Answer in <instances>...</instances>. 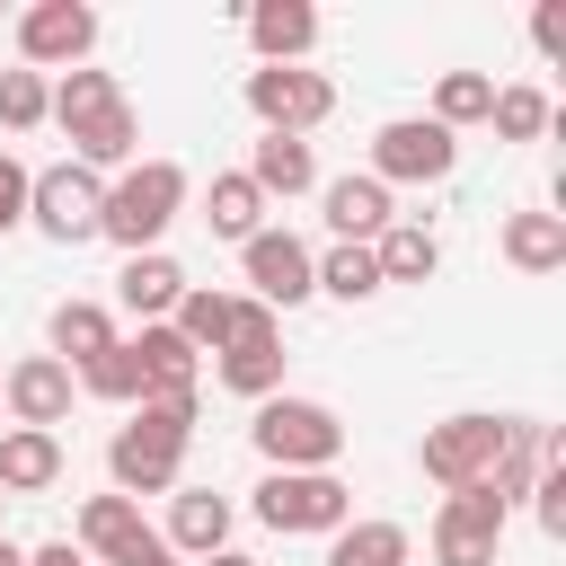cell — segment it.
<instances>
[{
  "label": "cell",
  "mask_w": 566,
  "mask_h": 566,
  "mask_svg": "<svg viewBox=\"0 0 566 566\" xmlns=\"http://www.w3.org/2000/svg\"><path fill=\"white\" fill-rule=\"evenodd\" d=\"M221 389L230 398H256V407L283 389V327H274L265 301H239V327L221 345Z\"/></svg>",
  "instance_id": "cell-10"
},
{
  "label": "cell",
  "mask_w": 566,
  "mask_h": 566,
  "mask_svg": "<svg viewBox=\"0 0 566 566\" xmlns=\"http://www.w3.org/2000/svg\"><path fill=\"white\" fill-rule=\"evenodd\" d=\"M239 18H248L256 62H301V53L318 44V9H310V0H248Z\"/></svg>",
  "instance_id": "cell-16"
},
{
  "label": "cell",
  "mask_w": 566,
  "mask_h": 566,
  "mask_svg": "<svg viewBox=\"0 0 566 566\" xmlns=\"http://www.w3.org/2000/svg\"><path fill=\"white\" fill-rule=\"evenodd\" d=\"M115 301H124L142 327H159V318L186 301V265H177V256H159V248H142V256H124V274H115Z\"/></svg>",
  "instance_id": "cell-17"
},
{
  "label": "cell",
  "mask_w": 566,
  "mask_h": 566,
  "mask_svg": "<svg viewBox=\"0 0 566 566\" xmlns=\"http://www.w3.org/2000/svg\"><path fill=\"white\" fill-rule=\"evenodd\" d=\"M168 548H177V557H212V548H230V495H212V486H177V495H168Z\"/></svg>",
  "instance_id": "cell-19"
},
{
  "label": "cell",
  "mask_w": 566,
  "mask_h": 566,
  "mask_svg": "<svg viewBox=\"0 0 566 566\" xmlns=\"http://www.w3.org/2000/svg\"><path fill=\"white\" fill-rule=\"evenodd\" d=\"M239 256H248V283H256L248 301H265V310H292V301H310V248H301L292 230H256Z\"/></svg>",
  "instance_id": "cell-14"
},
{
  "label": "cell",
  "mask_w": 566,
  "mask_h": 566,
  "mask_svg": "<svg viewBox=\"0 0 566 566\" xmlns=\"http://www.w3.org/2000/svg\"><path fill=\"white\" fill-rule=\"evenodd\" d=\"M195 354H221L230 345V327H239V292H212V283H186V301H177V318H168Z\"/></svg>",
  "instance_id": "cell-26"
},
{
  "label": "cell",
  "mask_w": 566,
  "mask_h": 566,
  "mask_svg": "<svg viewBox=\"0 0 566 566\" xmlns=\"http://www.w3.org/2000/svg\"><path fill=\"white\" fill-rule=\"evenodd\" d=\"M115 566H177V548H168V539H159V531H150V539H133V548H124V557H115Z\"/></svg>",
  "instance_id": "cell-37"
},
{
  "label": "cell",
  "mask_w": 566,
  "mask_h": 566,
  "mask_svg": "<svg viewBox=\"0 0 566 566\" xmlns=\"http://www.w3.org/2000/svg\"><path fill=\"white\" fill-rule=\"evenodd\" d=\"M504 256H513V274H557L566 265V212H513Z\"/></svg>",
  "instance_id": "cell-25"
},
{
  "label": "cell",
  "mask_w": 566,
  "mask_h": 566,
  "mask_svg": "<svg viewBox=\"0 0 566 566\" xmlns=\"http://www.w3.org/2000/svg\"><path fill=\"white\" fill-rule=\"evenodd\" d=\"M531 495H539V531L566 539V460H548V469L531 478Z\"/></svg>",
  "instance_id": "cell-34"
},
{
  "label": "cell",
  "mask_w": 566,
  "mask_h": 566,
  "mask_svg": "<svg viewBox=\"0 0 566 566\" xmlns=\"http://www.w3.org/2000/svg\"><path fill=\"white\" fill-rule=\"evenodd\" d=\"M318 203H327V230H336V248H371V239L398 221L380 177H327V186H318Z\"/></svg>",
  "instance_id": "cell-15"
},
{
  "label": "cell",
  "mask_w": 566,
  "mask_h": 566,
  "mask_svg": "<svg viewBox=\"0 0 566 566\" xmlns=\"http://www.w3.org/2000/svg\"><path fill=\"white\" fill-rule=\"evenodd\" d=\"M80 389H88V398H115V407H142V354H133V336H115V345L80 371Z\"/></svg>",
  "instance_id": "cell-31"
},
{
  "label": "cell",
  "mask_w": 566,
  "mask_h": 566,
  "mask_svg": "<svg viewBox=\"0 0 566 566\" xmlns=\"http://www.w3.org/2000/svg\"><path fill=\"white\" fill-rule=\"evenodd\" d=\"M239 177H248V186L274 203V195H310V186H318V159H310V142H292V133H265V142L248 150V168H239Z\"/></svg>",
  "instance_id": "cell-21"
},
{
  "label": "cell",
  "mask_w": 566,
  "mask_h": 566,
  "mask_svg": "<svg viewBox=\"0 0 566 566\" xmlns=\"http://www.w3.org/2000/svg\"><path fill=\"white\" fill-rule=\"evenodd\" d=\"M371 265H380V292H389V283H424V274L442 265V239H433L424 221H389V230L371 239Z\"/></svg>",
  "instance_id": "cell-24"
},
{
  "label": "cell",
  "mask_w": 566,
  "mask_h": 566,
  "mask_svg": "<svg viewBox=\"0 0 566 566\" xmlns=\"http://www.w3.org/2000/svg\"><path fill=\"white\" fill-rule=\"evenodd\" d=\"M27 186H35V168L0 150V230H18V221H27Z\"/></svg>",
  "instance_id": "cell-35"
},
{
  "label": "cell",
  "mask_w": 566,
  "mask_h": 566,
  "mask_svg": "<svg viewBox=\"0 0 566 566\" xmlns=\"http://www.w3.org/2000/svg\"><path fill=\"white\" fill-rule=\"evenodd\" d=\"M327 566H407V522H345V531H327Z\"/></svg>",
  "instance_id": "cell-28"
},
{
  "label": "cell",
  "mask_w": 566,
  "mask_h": 566,
  "mask_svg": "<svg viewBox=\"0 0 566 566\" xmlns=\"http://www.w3.org/2000/svg\"><path fill=\"white\" fill-rule=\"evenodd\" d=\"M186 442H195V398H142L133 424L106 442V469H115V495H177V469H186Z\"/></svg>",
  "instance_id": "cell-1"
},
{
  "label": "cell",
  "mask_w": 566,
  "mask_h": 566,
  "mask_svg": "<svg viewBox=\"0 0 566 566\" xmlns=\"http://www.w3.org/2000/svg\"><path fill=\"white\" fill-rule=\"evenodd\" d=\"M504 433H513V416H442V424H424V442H416V469L433 478V486H486V469L504 460Z\"/></svg>",
  "instance_id": "cell-6"
},
{
  "label": "cell",
  "mask_w": 566,
  "mask_h": 566,
  "mask_svg": "<svg viewBox=\"0 0 566 566\" xmlns=\"http://www.w3.org/2000/svg\"><path fill=\"white\" fill-rule=\"evenodd\" d=\"M186 212V168L177 159H142V168H124L115 186H106V212H97V239H115L124 256H142V248H159V230Z\"/></svg>",
  "instance_id": "cell-3"
},
{
  "label": "cell",
  "mask_w": 566,
  "mask_h": 566,
  "mask_svg": "<svg viewBox=\"0 0 566 566\" xmlns=\"http://www.w3.org/2000/svg\"><path fill=\"white\" fill-rule=\"evenodd\" d=\"M504 522H513V513H504L486 486H451L442 513H433V557H442V566H495Z\"/></svg>",
  "instance_id": "cell-11"
},
{
  "label": "cell",
  "mask_w": 566,
  "mask_h": 566,
  "mask_svg": "<svg viewBox=\"0 0 566 566\" xmlns=\"http://www.w3.org/2000/svg\"><path fill=\"white\" fill-rule=\"evenodd\" d=\"M97 212H106V177H97V168H80V159L35 168V186H27V221H35L53 248L97 239Z\"/></svg>",
  "instance_id": "cell-8"
},
{
  "label": "cell",
  "mask_w": 566,
  "mask_h": 566,
  "mask_svg": "<svg viewBox=\"0 0 566 566\" xmlns=\"http://www.w3.org/2000/svg\"><path fill=\"white\" fill-rule=\"evenodd\" d=\"M0 398H9V424H35V433H53V424L71 416V398H80V380H71V363H53V354H27V363H9V371H0Z\"/></svg>",
  "instance_id": "cell-13"
},
{
  "label": "cell",
  "mask_w": 566,
  "mask_h": 566,
  "mask_svg": "<svg viewBox=\"0 0 566 566\" xmlns=\"http://www.w3.org/2000/svg\"><path fill=\"white\" fill-rule=\"evenodd\" d=\"M203 566H256V557H248V548H212Z\"/></svg>",
  "instance_id": "cell-39"
},
{
  "label": "cell",
  "mask_w": 566,
  "mask_h": 566,
  "mask_svg": "<svg viewBox=\"0 0 566 566\" xmlns=\"http://www.w3.org/2000/svg\"><path fill=\"white\" fill-rule=\"evenodd\" d=\"M44 336H53V363H80V371H88V363L115 345V318H106L97 301H62V310L44 318Z\"/></svg>",
  "instance_id": "cell-27"
},
{
  "label": "cell",
  "mask_w": 566,
  "mask_h": 566,
  "mask_svg": "<svg viewBox=\"0 0 566 566\" xmlns=\"http://www.w3.org/2000/svg\"><path fill=\"white\" fill-rule=\"evenodd\" d=\"M256 522L265 531H345L354 522V486L336 478V469H265V486H256Z\"/></svg>",
  "instance_id": "cell-5"
},
{
  "label": "cell",
  "mask_w": 566,
  "mask_h": 566,
  "mask_svg": "<svg viewBox=\"0 0 566 566\" xmlns=\"http://www.w3.org/2000/svg\"><path fill=\"white\" fill-rule=\"evenodd\" d=\"M0 566H27V548H18V539H9V531H0Z\"/></svg>",
  "instance_id": "cell-40"
},
{
  "label": "cell",
  "mask_w": 566,
  "mask_h": 566,
  "mask_svg": "<svg viewBox=\"0 0 566 566\" xmlns=\"http://www.w3.org/2000/svg\"><path fill=\"white\" fill-rule=\"evenodd\" d=\"M53 478H62V433L9 424V433H0V495H44Z\"/></svg>",
  "instance_id": "cell-20"
},
{
  "label": "cell",
  "mask_w": 566,
  "mask_h": 566,
  "mask_svg": "<svg viewBox=\"0 0 566 566\" xmlns=\"http://www.w3.org/2000/svg\"><path fill=\"white\" fill-rule=\"evenodd\" d=\"M248 115L265 124V133H310V124H327L336 115V88H327V71H301V62H256L248 71Z\"/></svg>",
  "instance_id": "cell-9"
},
{
  "label": "cell",
  "mask_w": 566,
  "mask_h": 566,
  "mask_svg": "<svg viewBox=\"0 0 566 566\" xmlns=\"http://www.w3.org/2000/svg\"><path fill=\"white\" fill-rule=\"evenodd\" d=\"M486 106H495V80H486V71H442V80H433V124H442V133L486 124Z\"/></svg>",
  "instance_id": "cell-30"
},
{
  "label": "cell",
  "mask_w": 566,
  "mask_h": 566,
  "mask_svg": "<svg viewBox=\"0 0 566 566\" xmlns=\"http://www.w3.org/2000/svg\"><path fill=\"white\" fill-rule=\"evenodd\" d=\"M548 97L539 88H495V106H486V124H495V142H539L548 133Z\"/></svg>",
  "instance_id": "cell-32"
},
{
  "label": "cell",
  "mask_w": 566,
  "mask_h": 566,
  "mask_svg": "<svg viewBox=\"0 0 566 566\" xmlns=\"http://www.w3.org/2000/svg\"><path fill=\"white\" fill-rule=\"evenodd\" d=\"M310 292H327V301H371V292H380L371 248H327V256H310Z\"/></svg>",
  "instance_id": "cell-29"
},
{
  "label": "cell",
  "mask_w": 566,
  "mask_h": 566,
  "mask_svg": "<svg viewBox=\"0 0 566 566\" xmlns=\"http://www.w3.org/2000/svg\"><path fill=\"white\" fill-rule=\"evenodd\" d=\"M88 44H97V9L88 0H35L27 18H18V62L27 71H53V62H88Z\"/></svg>",
  "instance_id": "cell-12"
},
{
  "label": "cell",
  "mask_w": 566,
  "mask_h": 566,
  "mask_svg": "<svg viewBox=\"0 0 566 566\" xmlns=\"http://www.w3.org/2000/svg\"><path fill=\"white\" fill-rule=\"evenodd\" d=\"M133 354H142V398H195V380H203V354L159 318V327H142L133 336Z\"/></svg>",
  "instance_id": "cell-18"
},
{
  "label": "cell",
  "mask_w": 566,
  "mask_h": 566,
  "mask_svg": "<svg viewBox=\"0 0 566 566\" xmlns=\"http://www.w3.org/2000/svg\"><path fill=\"white\" fill-rule=\"evenodd\" d=\"M203 230H212V239H239V248H248V239L265 230V195H256V186H248L239 168H221V177L203 186Z\"/></svg>",
  "instance_id": "cell-23"
},
{
  "label": "cell",
  "mask_w": 566,
  "mask_h": 566,
  "mask_svg": "<svg viewBox=\"0 0 566 566\" xmlns=\"http://www.w3.org/2000/svg\"><path fill=\"white\" fill-rule=\"evenodd\" d=\"M27 566H88L71 539H44V548H27Z\"/></svg>",
  "instance_id": "cell-38"
},
{
  "label": "cell",
  "mask_w": 566,
  "mask_h": 566,
  "mask_svg": "<svg viewBox=\"0 0 566 566\" xmlns=\"http://www.w3.org/2000/svg\"><path fill=\"white\" fill-rule=\"evenodd\" d=\"M531 44H539V53H566V9H539V18H531Z\"/></svg>",
  "instance_id": "cell-36"
},
{
  "label": "cell",
  "mask_w": 566,
  "mask_h": 566,
  "mask_svg": "<svg viewBox=\"0 0 566 566\" xmlns=\"http://www.w3.org/2000/svg\"><path fill=\"white\" fill-rule=\"evenodd\" d=\"M451 168H460V133H442L433 115H389L371 133V168L363 177H380V186H442Z\"/></svg>",
  "instance_id": "cell-7"
},
{
  "label": "cell",
  "mask_w": 566,
  "mask_h": 566,
  "mask_svg": "<svg viewBox=\"0 0 566 566\" xmlns=\"http://www.w3.org/2000/svg\"><path fill=\"white\" fill-rule=\"evenodd\" d=\"M248 442L265 451V469H336V451H345V416L318 407V398H265L256 424H248Z\"/></svg>",
  "instance_id": "cell-4"
},
{
  "label": "cell",
  "mask_w": 566,
  "mask_h": 566,
  "mask_svg": "<svg viewBox=\"0 0 566 566\" xmlns=\"http://www.w3.org/2000/svg\"><path fill=\"white\" fill-rule=\"evenodd\" d=\"M53 124L71 133V159H80V168H124V159L142 150V124H133L115 71H62V88H53Z\"/></svg>",
  "instance_id": "cell-2"
},
{
  "label": "cell",
  "mask_w": 566,
  "mask_h": 566,
  "mask_svg": "<svg viewBox=\"0 0 566 566\" xmlns=\"http://www.w3.org/2000/svg\"><path fill=\"white\" fill-rule=\"evenodd\" d=\"M44 115H53L44 71H27V62H18V71H0V124H9V133H35Z\"/></svg>",
  "instance_id": "cell-33"
},
{
  "label": "cell",
  "mask_w": 566,
  "mask_h": 566,
  "mask_svg": "<svg viewBox=\"0 0 566 566\" xmlns=\"http://www.w3.org/2000/svg\"><path fill=\"white\" fill-rule=\"evenodd\" d=\"M133 539H150V522H142L133 495H88V504H80V557H106V566H115Z\"/></svg>",
  "instance_id": "cell-22"
}]
</instances>
